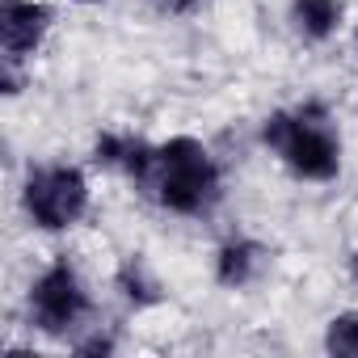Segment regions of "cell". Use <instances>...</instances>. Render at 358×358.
I'll return each instance as SVG.
<instances>
[{"instance_id": "16", "label": "cell", "mask_w": 358, "mask_h": 358, "mask_svg": "<svg viewBox=\"0 0 358 358\" xmlns=\"http://www.w3.org/2000/svg\"><path fill=\"white\" fill-rule=\"evenodd\" d=\"M354 47H358V30H354Z\"/></svg>"}, {"instance_id": "15", "label": "cell", "mask_w": 358, "mask_h": 358, "mask_svg": "<svg viewBox=\"0 0 358 358\" xmlns=\"http://www.w3.org/2000/svg\"><path fill=\"white\" fill-rule=\"evenodd\" d=\"M68 5H80V9H97V5H110V0H68Z\"/></svg>"}, {"instance_id": "4", "label": "cell", "mask_w": 358, "mask_h": 358, "mask_svg": "<svg viewBox=\"0 0 358 358\" xmlns=\"http://www.w3.org/2000/svg\"><path fill=\"white\" fill-rule=\"evenodd\" d=\"M97 320V295L72 253H55L26 282V324L47 341H72Z\"/></svg>"}, {"instance_id": "3", "label": "cell", "mask_w": 358, "mask_h": 358, "mask_svg": "<svg viewBox=\"0 0 358 358\" xmlns=\"http://www.w3.org/2000/svg\"><path fill=\"white\" fill-rule=\"evenodd\" d=\"M17 207L26 228L43 236H68L93 211L89 164L80 160H30L17 186Z\"/></svg>"}, {"instance_id": "5", "label": "cell", "mask_w": 358, "mask_h": 358, "mask_svg": "<svg viewBox=\"0 0 358 358\" xmlns=\"http://www.w3.org/2000/svg\"><path fill=\"white\" fill-rule=\"evenodd\" d=\"M55 30L51 0H0V59L34 68Z\"/></svg>"}, {"instance_id": "9", "label": "cell", "mask_w": 358, "mask_h": 358, "mask_svg": "<svg viewBox=\"0 0 358 358\" xmlns=\"http://www.w3.org/2000/svg\"><path fill=\"white\" fill-rule=\"evenodd\" d=\"M131 148H135V131H127V127H101V131H93V139H89V169L122 177Z\"/></svg>"}, {"instance_id": "2", "label": "cell", "mask_w": 358, "mask_h": 358, "mask_svg": "<svg viewBox=\"0 0 358 358\" xmlns=\"http://www.w3.org/2000/svg\"><path fill=\"white\" fill-rule=\"evenodd\" d=\"M228 182H224V164L211 152L207 139L177 131L169 139H156V173L143 190V199L173 215V220H211L224 207Z\"/></svg>"}, {"instance_id": "12", "label": "cell", "mask_w": 358, "mask_h": 358, "mask_svg": "<svg viewBox=\"0 0 358 358\" xmlns=\"http://www.w3.org/2000/svg\"><path fill=\"white\" fill-rule=\"evenodd\" d=\"M30 72H34V68H26V64L0 59V93H5L9 101H13V97H22V93H26V85H30Z\"/></svg>"}, {"instance_id": "1", "label": "cell", "mask_w": 358, "mask_h": 358, "mask_svg": "<svg viewBox=\"0 0 358 358\" xmlns=\"http://www.w3.org/2000/svg\"><path fill=\"white\" fill-rule=\"evenodd\" d=\"M257 148L270 152L299 186H333L345 169V139L324 97H303L262 114Z\"/></svg>"}, {"instance_id": "11", "label": "cell", "mask_w": 358, "mask_h": 358, "mask_svg": "<svg viewBox=\"0 0 358 358\" xmlns=\"http://www.w3.org/2000/svg\"><path fill=\"white\" fill-rule=\"evenodd\" d=\"M68 350L72 354H80V358H114L118 350H122V341H118V333L110 329V324H89V329H80L72 341H68Z\"/></svg>"}, {"instance_id": "6", "label": "cell", "mask_w": 358, "mask_h": 358, "mask_svg": "<svg viewBox=\"0 0 358 358\" xmlns=\"http://www.w3.org/2000/svg\"><path fill=\"white\" fill-rule=\"evenodd\" d=\"M274 270V249L253 236V232H228L215 249H211V282L220 291H253L270 278Z\"/></svg>"}, {"instance_id": "7", "label": "cell", "mask_w": 358, "mask_h": 358, "mask_svg": "<svg viewBox=\"0 0 358 358\" xmlns=\"http://www.w3.org/2000/svg\"><path fill=\"white\" fill-rule=\"evenodd\" d=\"M110 291H114V299H118L127 312H135V316L156 312V308L169 303V291H164L160 274L152 270V262H148L143 253H122V257H118V266L110 270Z\"/></svg>"}, {"instance_id": "8", "label": "cell", "mask_w": 358, "mask_h": 358, "mask_svg": "<svg viewBox=\"0 0 358 358\" xmlns=\"http://www.w3.org/2000/svg\"><path fill=\"white\" fill-rule=\"evenodd\" d=\"M287 30L303 47H329L345 30V0H287Z\"/></svg>"}, {"instance_id": "10", "label": "cell", "mask_w": 358, "mask_h": 358, "mask_svg": "<svg viewBox=\"0 0 358 358\" xmlns=\"http://www.w3.org/2000/svg\"><path fill=\"white\" fill-rule=\"evenodd\" d=\"M320 350L329 358H358V308H341L324 320Z\"/></svg>"}, {"instance_id": "14", "label": "cell", "mask_w": 358, "mask_h": 358, "mask_svg": "<svg viewBox=\"0 0 358 358\" xmlns=\"http://www.w3.org/2000/svg\"><path fill=\"white\" fill-rule=\"evenodd\" d=\"M345 278H350V282L358 287V245H354V249L345 253Z\"/></svg>"}, {"instance_id": "13", "label": "cell", "mask_w": 358, "mask_h": 358, "mask_svg": "<svg viewBox=\"0 0 358 358\" xmlns=\"http://www.w3.org/2000/svg\"><path fill=\"white\" fill-rule=\"evenodd\" d=\"M148 5H152L160 17H194L207 0H148Z\"/></svg>"}]
</instances>
